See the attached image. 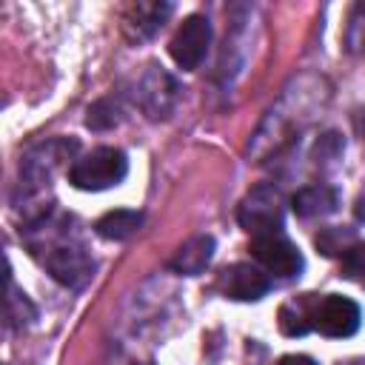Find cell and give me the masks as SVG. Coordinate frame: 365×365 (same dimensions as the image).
<instances>
[{
    "label": "cell",
    "mask_w": 365,
    "mask_h": 365,
    "mask_svg": "<svg viewBox=\"0 0 365 365\" xmlns=\"http://www.w3.org/2000/svg\"><path fill=\"white\" fill-rule=\"evenodd\" d=\"M128 171V160L120 148H94L91 154L80 157L71 171H68V182L80 191H106L117 182H123Z\"/></svg>",
    "instance_id": "6da1fadb"
},
{
    "label": "cell",
    "mask_w": 365,
    "mask_h": 365,
    "mask_svg": "<svg viewBox=\"0 0 365 365\" xmlns=\"http://www.w3.org/2000/svg\"><path fill=\"white\" fill-rule=\"evenodd\" d=\"M282 205H285V200H282L279 188L262 182L245 194V200L240 202L237 220L251 237L282 231V211H285Z\"/></svg>",
    "instance_id": "7a4b0ae2"
},
{
    "label": "cell",
    "mask_w": 365,
    "mask_h": 365,
    "mask_svg": "<svg viewBox=\"0 0 365 365\" xmlns=\"http://www.w3.org/2000/svg\"><path fill=\"white\" fill-rule=\"evenodd\" d=\"M46 251H48V254L43 257V262H46L48 274H51L60 285H66V288H83V285L91 279L94 262H91V257L86 254V248H83L80 242L54 240V242L46 245Z\"/></svg>",
    "instance_id": "3957f363"
},
{
    "label": "cell",
    "mask_w": 365,
    "mask_h": 365,
    "mask_svg": "<svg viewBox=\"0 0 365 365\" xmlns=\"http://www.w3.org/2000/svg\"><path fill=\"white\" fill-rule=\"evenodd\" d=\"M251 254L254 259L274 277L279 279H291L302 271V254L299 248L282 234V231H271V234H259L251 237Z\"/></svg>",
    "instance_id": "277c9868"
},
{
    "label": "cell",
    "mask_w": 365,
    "mask_h": 365,
    "mask_svg": "<svg viewBox=\"0 0 365 365\" xmlns=\"http://www.w3.org/2000/svg\"><path fill=\"white\" fill-rule=\"evenodd\" d=\"M208 46H211V23H208V17L191 14L174 31V37L168 43V51H171V57H174V63L180 68L191 71V68H197L202 63Z\"/></svg>",
    "instance_id": "5b68a950"
},
{
    "label": "cell",
    "mask_w": 365,
    "mask_h": 365,
    "mask_svg": "<svg viewBox=\"0 0 365 365\" xmlns=\"http://www.w3.org/2000/svg\"><path fill=\"white\" fill-rule=\"evenodd\" d=\"M356 328H359V305L354 299L339 297V294H328V297L317 299L314 331L334 336V339H342V336L356 334Z\"/></svg>",
    "instance_id": "8992f818"
},
{
    "label": "cell",
    "mask_w": 365,
    "mask_h": 365,
    "mask_svg": "<svg viewBox=\"0 0 365 365\" xmlns=\"http://www.w3.org/2000/svg\"><path fill=\"white\" fill-rule=\"evenodd\" d=\"M268 288H271L268 274H262L259 268H254L248 262H234V265L222 268V274L217 277V291L237 302L262 299L268 294Z\"/></svg>",
    "instance_id": "52a82bcc"
},
{
    "label": "cell",
    "mask_w": 365,
    "mask_h": 365,
    "mask_svg": "<svg viewBox=\"0 0 365 365\" xmlns=\"http://www.w3.org/2000/svg\"><path fill=\"white\" fill-rule=\"evenodd\" d=\"M151 71L140 80V106L148 111V117H163L171 103H174V80L160 68V66H148Z\"/></svg>",
    "instance_id": "ba28073f"
},
{
    "label": "cell",
    "mask_w": 365,
    "mask_h": 365,
    "mask_svg": "<svg viewBox=\"0 0 365 365\" xmlns=\"http://www.w3.org/2000/svg\"><path fill=\"white\" fill-rule=\"evenodd\" d=\"M211 257H214V237L197 234V237H191L188 242H182V245L174 251V257L168 259V268L177 271V274L194 277V274H200V271L208 268Z\"/></svg>",
    "instance_id": "9c48e42d"
},
{
    "label": "cell",
    "mask_w": 365,
    "mask_h": 365,
    "mask_svg": "<svg viewBox=\"0 0 365 365\" xmlns=\"http://www.w3.org/2000/svg\"><path fill=\"white\" fill-rule=\"evenodd\" d=\"M168 14H171L168 3H134L123 17V29L131 40H148Z\"/></svg>",
    "instance_id": "30bf717a"
},
{
    "label": "cell",
    "mask_w": 365,
    "mask_h": 365,
    "mask_svg": "<svg viewBox=\"0 0 365 365\" xmlns=\"http://www.w3.org/2000/svg\"><path fill=\"white\" fill-rule=\"evenodd\" d=\"M336 205H339V197H336V191H334L331 185H325V182L305 185V188H299V191L291 197L294 214H297V217H305V220H311V217H325V214L336 211Z\"/></svg>",
    "instance_id": "8fae6325"
},
{
    "label": "cell",
    "mask_w": 365,
    "mask_h": 365,
    "mask_svg": "<svg viewBox=\"0 0 365 365\" xmlns=\"http://www.w3.org/2000/svg\"><path fill=\"white\" fill-rule=\"evenodd\" d=\"M317 294L297 297L279 308V331L285 336H302L314 328V308H317Z\"/></svg>",
    "instance_id": "7c38bea8"
},
{
    "label": "cell",
    "mask_w": 365,
    "mask_h": 365,
    "mask_svg": "<svg viewBox=\"0 0 365 365\" xmlns=\"http://www.w3.org/2000/svg\"><path fill=\"white\" fill-rule=\"evenodd\" d=\"M143 225V214L140 211H128V208H117V211H108L103 214L97 222H94V231L103 237V240H128L140 231Z\"/></svg>",
    "instance_id": "4fadbf2b"
},
{
    "label": "cell",
    "mask_w": 365,
    "mask_h": 365,
    "mask_svg": "<svg viewBox=\"0 0 365 365\" xmlns=\"http://www.w3.org/2000/svg\"><path fill=\"white\" fill-rule=\"evenodd\" d=\"M354 231L351 228H322L317 234V248L325 254V257H336V254H345L351 245H354Z\"/></svg>",
    "instance_id": "5bb4252c"
},
{
    "label": "cell",
    "mask_w": 365,
    "mask_h": 365,
    "mask_svg": "<svg viewBox=\"0 0 365 365\" xmlns=\"http://www.w3.org/2000/svg\"><path fill=\"white\" fill-rule=\"evenodd\" d=\"M345 48L351 54H365V0L356 3L348 14V29H345Z\"/></svg>",
    "instance_id": "9a60e30c"
},
{
    "label": "cell",
    "mask_w": 365,
    "mask_h": 365,
    "mask_svg": "<svg viewBox=\"0 0 365 365\" xmlns=\"http://www.w3.org/2000/svg\"><path fill=\"white\" fill-rule=\"evenodd\" d=\"M342 277L356 285H365V242H354L342 254Z\"/></svg>",
    "instance_id": "2e32d148"
},
{
    "label": "cell",
    "mask_w": 365,
    "mask_h": 365,
    "mask_svg": "<svg viewBox=\"0 0 365 365\" xmlns=\"http://www.w3.org/2000/svg\"><path fill=\"white\" fill-rule=\"evenodd\" d=\"M345 145H342V137L336 131H328L319 137L317 148H314V157H317V165H334L339 157H342Z\"/></svg>",
    "instance_id": "e0dca14e"
},
{
    "label": "cell",
    "mask_w": 365,
    "mask_h": 365,
    "mask_svg": "<svg viewBox=\"0 0 365 365\" xmlns=\"http://www.w3.org/2000/svg\"><path fill=\"white\" fill-rule=\"evenodd\" d=\"M117 120H120V117H117V106H114L111 100H100V103H94V106L88 108L86 125L103 131V128H111Z\"/></svg>",
    "instance_id": "ac0fdd59"
},
{
    "label": "cell",
    "mask_w": 365,
    "mask_h": 365,
    "mask_svg": "<svg viewBox=\"0 0 365 365\" xmlns=\"http://www.w3.org/2000/svg\"><path fill=\"white\" fill-rule=\"evenodd\" d=\"M277 365H317L311 356H302V354H288V356H282Z\"/></svg>",
    "instance_id": "d6986e66"
},
{
    "label": "cell",
    "mask_w": 365,
    "mask_h": 365,
    "mask_svg": "<svg viewBox=\"0 0 365 365\" xmlns=\"http://www.w3.org/2000/svg\"><path fill=\"white\" fill-rule=\"evenodd\" d=\"M354 217L359 220V222H365V188L356 194V200H354Z\"/></svg>",
    "instance_id": "ffe728a7"
},
{
    "label": "cell",
    "mask_w": 365,
    "mask_h": 365,
    "mask_svg": "<svg viewBox=\"0 0 365 365\" xmlns=\"http://www.w3.org/2000/svg\"><path fill=\"white\" fill-rule=\"evenodd\" d=\"M356 128H359V134H362V140H365V108H362L359 117H356Z\"/></svg>",
    "instance_id": "44dd1931"
}]
</instances>
